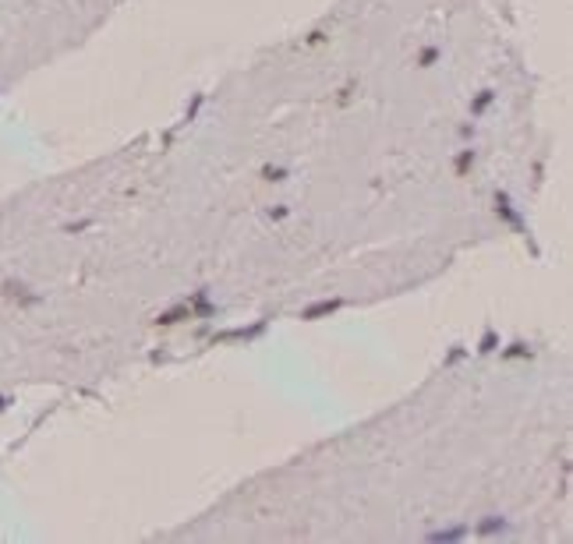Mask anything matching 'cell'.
Instances as JSON below:
<instances>
[{
	"label": "cell",
	"mask_w": 573,
	"mask_h": 544,
	"mask_svg": "<svg viewBox=\"0 0 573 544\" xmlns=\"http://www.w3.org/2000/svg\"><path fill=\"white\" fill-rule=\"evenodd\" d=\"M0 293L7 297V300H14V304H21V308H32V304H39V293L36 290H29L21 279H7V283H0Z\"/></svg>",
	"instance_id": "cell-3"
},
{
	"label": "cell",
	"mask_w": 573,
	"mask_h": 544,
	"mask_svg": "<svg viewBox=\"0 0 573 544\" xmlns=\"http://www.w3.org/2000/svg\"><path fill=\"white\" fill-rule=\"evenodd\" d=\"M185 304L191 308V318H212V315H216V304L209 300V293H205V290H195Z\"/></svg>",
	"instance_id": "cell-8"
},
{
	"label": "cell",
	"mask_w": 573,
	"mask_h": 544,
	"mask_svg": "<svg viewBox=\"0 0 573 544\" xmlns=\"http://www.w3.org/2000/svg\"><path fill=\"white\" fill-rule=\"evenodd\" d=\"M286 216H290L286 205H273V209H269V219H273V223H280V219H286Z\"/></svg>",
	"instance_id": "cell-16"
},
{
	"label": "cell",
	"mask_w": 573,
	"mask_h": 544,
	"mask_svg": "<svg viewBox=\"0 0 573 544\" xmlns=\"http://www.w3.org/2000/svg\"><path fill=\"white\" fill-rule=\"evenodd\" d=\"M86 230H93V219H78V223H68V226H64V234H75V237L86 234Z\"/></svg>",
	"instance_id": "cell-14"
},
{
	"label": "cell",
	"mask_w": 573,
	"mask_h": 544,
	"mask_svg": "<svg viewBox=\"0 0 573 544\" xmlns=\"http://www.w3.org/2000/svg\"><path fill=\"white\" fill-rule=\"evenodd\" d=\"M468 534H471V527H468V523H457V527L428 530V534H425V541H428V544H457V541H464Z\"/></svg>",
	"instance_id": "cell-6"
},
{
	"label": "cell",
	"mask_w": 573,
	"mask_h": 544,
	"mask_svg": "<svg viewBox=\"0 0 573 544\" xmlns=\"http://www.w3.org/2000/svg\"><path fill=\"white\" fill-rule=\"evenodd\" d=\"M506 527H510V523H506V516H499V513H488V516H481V520L475 523V534L488 541V538H499V534H506Z\"/></svg>",
	"instance_id": "cell-5"
},
{
	"label": "cell",
	"mask_w": 573,
	"mask_h": 544,
	"mask_svg": "<svg viewBox=\"0 0 573 544\" xmlns=\"http://www.w3.org/2000/svg\"><path fill=\"white\" fill-rule=\"evenodd\" d=\"M488 103H492V92H481V95L475 99V106H471V110H475V113H485V110H488Z\"/></svg>",
	"instance_id": "cell-15"
},
{
	"label": "cell",
	"mask_w": 573,
	"mask_h": 544,
	"mask_svg": "<svg viewBox=\"0 0 573 544\" xmlns=\"http://www.w3.org/2000/svg\"><path fill=\"white\" fill-rule=\"evenodd\" d=\"M432 61H435V50H425V53H421V61H418V64H421V68H428V64H432Z\"/></svg>",
	"instance_id": "cell-17"
},
{
	"label": "cell",
	"mask_w": 573,
	"mask_h": 544,
	"mask_svg": "<svg viewBox=\"0 0 573 544\" xmlns=\"http://www.w3.org/2000/svg\"><path fill=\"white\" fill-rule=\"evenodd\" d=\"M475 350L481 354V357H485V354H495V350H499V333H495L492 325H488V329L481 333V340H478V347H475Z\"/></svg>",
	"instance_id": "cell-11"
},
{
	"label": "cell",
	"mask_w": 573,
	"mask_h": 544,
	"mask_svg": "<svg viewBox=\"0 0 573 544\" xmlns=\"http://www.w3.org/2000/svg\"><path fill=\"white\" fill-rule=\"evenodd\" d=\"M475 159H478L475 149H460V152L453 156V174H457V177H468V174L475 170Z\"/></svg>",
	"instance_id": "cell-9"
},
{
	"label": "cell",
	"mask_w": 573,
	"mask_h": 544,
	"mask_svg": "<svg viewBox=\"0 0 573 544\" xmlns=\"http://www.w3.org/2000/svg\"><path fill=\"white\" fill-rule=\"evenodd\" d=\"M266 329H269V318H259V322H255V325H248V329H227V333H216V336H212V343H227V340H259Z\"/></svg>",
	"instance_id": "cell-4"
},
{
	"label": "cell",
	"mask_w": 573,
	"mask_h": 544,
	"mask_svg": "<svg viewBox=\"0 0 573 544\" xmlns=\"http://www.w3.org/2000/svg\"><path fill=\"white\" fill-rule=\"evenodd\" d=\"M344 308H347L344 297H322V300H311L308 308H301L297 318H301V322H322V318H333V315L344 311Z\"/></svg>",
	"instance_id": "cell-2"
},
{
	"label": "cell",
	"mask_w": 573,
	"mask_h": 544,
	"mask_svg": "<svg viewBox=\"0 0 573 544\" xmlns=\"http://www.w3.org/2000/svg\"><path fill=\"white\" fill-rule=\"evenodd\" d=\"M259 177H262L266 184H284L286 177H290V170H286V167H262Z\"/></svg>",
	"instance_id": "cell-12"
},
{
	"label": "cell",
	"mask_w": 573,
	"mask_h": 544,
	"mask_svg": "<svg viewBox=\"0 0 573 544\" xmlns=\"http://www.w3.org/2000/svg\"><path fill=\"white\" fill-rule=\"evenodd\" d=\"M11 407V396H0V410H7Z\"/></svg>",
	"instance_id": "cell-18"
},
{
	"label": "cell",
	"mask_w": 573,
	"mask_h": 544,
	"mask_svg": "<svg viewBox=\"0 0 573 544\" xmlns=\"http://www.w3.org/2000/svg\"><path fill=\"white\" fill-rule=\"evenodd\" d=\"M464 357H468V350L457 343V347H450V354H446V361H443V364H446V367H453V364H460Z\"/></svg>",
	"instance_id": "cell-13"
},
{
	"label": "cell",
	"mask_w": 573,
	"mask_h": 544,
	"mask_svg": "<svg viewBox=\"0 0 573 544\" xmlns=\"http://www.w3.org/2000/svg\"><path fill=\"white\" fill-rule=\"evenodd\" d=\"M153 322H156V325H163V329H170V325H181V322H195V318H191V308H188V304H174V308L160 311V315H156Z\"/></svg>",
	"instance_id": "cell-7"
},
{
	"label": "cell",
	"mask_w": 573,
	"mask_h": 544,
	"mask_svg": "<svg viewBox=\"0 0 573 544\" xmlns=\"http://www.w3.org/2000/svg\"><path fill=\"white\" fill-rule=\"evenodd\" d=\"M492 209H495V216H499L513 234H527V223H524V216L517 212V205H513L510 191H495V194H492Z\"/></svg>",
	"instance_id": "cell-1"
},
{
	"label": "cell",
	"mask_w": 573,
	"mask_h": 544,
	"mask_svg": "<svg viewBox=\"0 0 573 544\" xmlns=\"http://www.w3.org/2000/svg\"><path fill=\"white\" fill-rule=\"evenodd\" d=\"M527 357H535V350L524 343V340H517V343H510L502 354H499V361H527Z\"/></svg>",
	"instance_id": "cell-10"
}]
</instances>
